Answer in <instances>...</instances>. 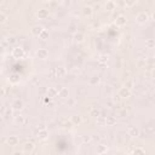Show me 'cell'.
<instances>
[{
	"mask_svg": "<svg viewBox=\"0 0 155 155\" xmlns=\"http://www.w3.org/2000/svg\"><path fill=\"white\" fill-rule=\"evenodd\" d=\"M99 80H101L99 75H92V76L89 79V84H90L91 86H96V85L99 84Z\"/></svg>",
	"mask_w": 155,
	"mask_h": 155,
	"instance_id": "19",
	"label": "cell"
},
{
	"mask_svg": "<svg viewBox=\"0 0 155 155\" xmlns=\"http://www.w3.org/2000/svg\"><path fill=\"white\" fill-rule=\"evenodd\" d=\"M35 55H37V57L39 60H46V58H49V50H46V49H39L35 52Z\"/></svg>",
	"mask_w": 155,
	"mask_h": 155,
	"instance_id": "6",
	"label": "cell"
},
{
	"mask_svg": "<svg viewBox=\"0 0 155 155\" xmlns=\"http://www.w3.org/2000/svg\"><path fill=\"white\" fill-rule=\"evenodd\" d=\"M44 103H45V104H52V97H50V96L45 97V98H44Z\"/></svg>",
	"mask_w": 155,
	"mask_h": 155,
	"instance_id": "36",
	"label": "cell"
},
{
	"mask_svg": "<svg viewBox=\"0 0 155 155\" xmlns=\"http://www.w3.org/2000/svg\"><path fill=\"white\" fill-rule=\"evenodd\" d=\"M92 9H93V11H95V10H99V9H101V5H99V4H96L95 7H92Z\"/></svg>",
	"mask_w": 155,
	"mask_h": 155,
	"instance_id": "40",
	"label": "cell"
},
{
	"mask_svg": "<svg viewBox=\"0 0 155 155\" xmlns=\"http://www.w3.org/2000/svg\"><path fill=\"white\" fill-rule=\"evenodd\" d=\"M132 86H133V81H129L127 84H126V87H129L130 90L132 89Z\"/></svg>",
	"mask_w": 155,
	"mask_h": 155,
	"instance_id": "39",
	"label": "cell"
},
{
	"mask_svg": "<svg viewBox=\"0 0 155 155\" xmlns=\"http://www.w3.org/2000/svg\"><path fill=\"white\" fill-rule=\"evenodd\" d=\"M154 46H155L154 39H147L146 40V47L147 49H154Z\"/></svg>",
	"mask_w": 155,
	"mask_h": 155,
	"instance_id": "26",
	"label": "cell"
},
{
	"mask_svg": "<svg viewBox=\"0 0 155 155\" xmlns=\"http://www.w3.org/2000/svg\"><path fill=\"white\" fill-rule=\"evenodd\" d=\"M38 138L40 141H45L49 138V131L46 129H40L38 131Z\"/></svg>",
	"mask_w": 155,
	"mask_h": 155,
	"instance_id": "10",
	"label": "cell"
},
{
	"mask_svg": "<svg viewBox=\"0 0 155 155\" xmlns=\"http://www.w3.org/2000/svg\"><path fill=\"white\" fill-rule=\"evenodd\" d=\"M127 135L130 137H138L139 136V129L137 127V126H130V127L127 129Z\"/></svg>",
	"mask_w": 155,
	"mask_h": 155,
	"instance_id": "8",
	"label": "cell"
},
{
	"mask_svg": "<svg viewBox=\"0 0 155 155\" xmlns=\"http://www.w3.org/2000/svg\"><path fill=\"white\" fill-rule=\"evenodd\" d=\"M6 142H7V144H9V146H11V147H16V146H18L20 138H18L17 136H10Z\"/></svg>",
	"mask_w": 155,
	"mask_h": 155,
	"instance_id": "13",
	"label": "cell"
},
{
	"mask_svg": "<svg viewBox=\"0 0 155 155\" xmlns=\"http://www.w3.org/2000/svg\"><path fill=\"white\" fill-rule=\"evenodd\" d=\"M118 116L119 118H126L127 116V110H126V109H120V110L118 112Z\"/></svg>",
	"mask_w": 155,
	"mask_h": 155,
	"instance_id": "29",
	"label": "cell"
},
{
	"mask_svg": "<svg viewBox=\"0 0 155 155\" xmlns=\"http://www.w3.org/2000/svg\"><path fill=\"white\" fill-rule=\"evenodd\" d=\"M112 101L114 102V103H120V102H121L123 101V98H121V97H120L118 93L116 95H114L113 96V98H112Z\"/></svg>",
	"mask_w": 155,
	"mask_h": 155,
	"instance_id": "33",
	"label": "cell"
},
{
	"mask_svg": "<svg viewBox=\"0 0 155 155\" xmlns=\"http://www.w3.org/2000/svg\"><path fill=\"white\" fill-rule=\"evenodd\" d=\"M70 123L73 124V126H79L80 124L83 123V118L80 116V115H73L72 118H70Z\"/></svg>",
	"mask_w": 155,
	"mask_h": 155,
	"instance_id": "16",
	"label": "cell"
},
{
	"mask_svg": "<svg viewBox=\"0 0 155 155\" xmlns=\"http://www.w3.org/2000/svg\"><path fill=\"white\" fill-rule=\"evenodd\" d=\"M34 148H35V146H34V143L32 142H26L23 144V152L24 153H32L34 150Z\"/></svg>",
	"mask_w": 155,
	"mask_h": 155,
	"instance_id": "15",
	"label": "cell"
},
{
	"mask_svg": "<svg viewBox=\"0 0 155 155\" xmlns=\"http://www.w3.org/2000/svg\"><path fill=\"white\" fill-rule=\"evenodd\" d=\"M23 108H24V102L20 98H16L11 102V109L15 112H21Z\"/></svg>",
	"mask_w": 155,
	"mask_h": 155,
	"instance_id": "2",
	"label": "cell"
},
{
	"mask_svg": "<svg viewBox=\"0 0 155 155\" xmlns=\"http://www.w3.org/2000/svg\"><path fill=\"white\" fill-rule=\"evenodd\" d=\"M96 123H97V125H98V126H101V127L106 126V116L103 115V114H101L98 118H96Z\"/></svg>",
	"mask_w": 155,
	"mask_h": 155,
	"instance_id": "23",
	"label": "cell"
},
{
	"mask_svg": "<svg viewBox=\"0 0 155 155\" xmlns=\"http://www.w3.org/2000/svg\"><path fill=\"white\" fill-rule=\"evenodd\" d=\"M118 95L121 97L123 99L125 98H129V97L131 96V90L129 87H126V86H123V87H120L119 91H118Z\"/></svg>",
	"mask_w": 155,
	"mask_h": 155,
	"instance_id": "4",
	"label": "cell"
},
{
	"mask_svg": "<svg viewBox=\"0 0 155 155\" xmlns=\"http://www.w3.org/2000/svg\"><path fill=\"white\" fill-rule=\"evenodd\" d=\"M91 141H92V138H91V136H89V135L83 136V143H90Z\"/></svg>",
	"mask_w": 155,
	"mask_h": 155,
	"instance_id": "35",
	"label": "cell"
},
{
	"mask_svg": "<svg viewBox=\"0 0 155 155\" xmlns=\"http://www.w3.org/2000/svg\"><path fill=\"white\" fill-rule=\"evenodd\" d=\"M104 7H106L107 11L112 12V11H114V10L116 9V4H115V1H114V0H108V1L106 3V5H104Z\"/></svg>",
	"mask_w": 155,
	"mask_h": 155,
	"instance_id": "14",
	"label": "cell"
},
{
	"mask_svg": "<svg viewBox=\"0 0 155 155\" xmlns=\"http://www.w3.org/2000/svg\"><path fill=\"white\" fill-rule=\"evenodd\" d=\"M39 39H41V40H47L49 39V32L46 29H44L41 33H40V35L38 37Z\"/></svg>",
	"mask_w": 155,
	"mask_h": 155,
	"instance_id": "27",
	"label": "cell"
},
{
	"mask_svg": "<svg viewBox=\"0 0 155 155\" xmlns=\"http://www.w3.org/2000/svg\"><path fill=\"white\" fill-rule=\"evenodd\" d=\"M57 93H58V90H57L56 87H49L47 89V96L50 97H57Z\"/></svg>",
	"mask_w": 155,
	"mask_h": 155,
	"instance_id": "25",
	"label": "cell"
},
{
	"mask_svg": "<svg viewBox=\"0 0 155 155\" xmlns=\"http://www.w3.org/2000/svg\"><path fill=\"white\" fill-rule=\"evenodd\" d=\"M5 95H6V91H5L4 87H1L0 86V98H3V97H5Z\"/></svg>",
	"mask_w": 155,
	"mask_h": 155,
	"instance_id": "38",
	"label": "cell"
},
{
	"mask_svg": "<svg viewBox=\"0 0 155 155\" xmlns=\"http://www.w3.org/2000/svg\"><path fill=\"white\" fill-rule=\"evenodd\" d=\"M149 21V14L146 12V11H141V12L137 14L136 16V22L139 24H144Z\"/></svg>",
	"mask_w": 155,
	"mask_h": 155,
	"instance_id": "1",
	"label": "cell"
},
{
	"mask_svg": "<svg viewBox=\"0 0 155 155\" xmlns=\"http://www.w3.org/2000/svg\"><path fill=\"white\" fill-rule=\"evenodd\" d=\"M108 60H109V57H108L107 55H101V56H99V58H98V62L102 63V64H104V63L108 62Z\"/></svg>",
	"mask_w": 155,
	"mask_h": 155,
	"instance_id": "28",
	"label": "cell"
},
{
	"mask_svg": "<svg viewBox=\"0 0 155 155\" xmlns=\"http://www.w3.org/2000/svg\"><path fill=\"white\" fill-rule=\"evenodd\" d=\"M43 30H44V27H41V26H34L30 29V32H32V34L34 37H39L40 33H41Z\"/></svg>",
	"mask_w": 155,
	"mask_h": 155,
	"instance_id": "17",
	"label": "cell"
},
{
	"mask_svg": "<svg viewBox=\"0 0 155 155\" xmlns=\"http://www.w3.org/2000/svg\"><path fill=\"white\" fill-rule=\"evenodd\" d=\"M116 124V116H106V126H114Z\"/></svg>",
	"mask_w": 155,
	"mask_h": 155,
	"instance_id": "21",
	"label": "cell"
},
{
	"mask_svg": "<svg viewBox=\"0 0 155 155\" xmlns=\"http://www.w3.org/2000/svg\"><path fill=\"white\" fill-rule=\"evenodd\" d=\"M46 1H53V0H46Z\"/></svg>",
	"mask_w": 155,
	"mask_h": 155,
	"instance_id": "42",
	"label": "cell"
},
{
	"mask_svg": "<svg viewBox=\"0 0 155 155\" xmlns=\"http://www.w3.org/2000/svg\"><path fill=\"white\" fill-rule=\"evenodd\" d=\"M12 57H14V58H17V60L23 58V57H24V49L21 47V46L14 47L12 49Z\"/></svg>",
	"mask_w": 155,
	"mask_h": 155,
	"instance_id": "3",
	"label": "cell"
},
{
	"mask_svg": "<svg viewBox=\"0 0 155 155\" xmlns=\"http://www.w3.org/2000/svg\"><path fill=\"white\" fill-rule=\"evenodd\" d=\"M126 23H127V18H126V16L119 15L116 17V20H115V26L116 27H124V26H126Z\"/></svg>",
	"mask_w": 155,
	"mask_h": 155,
	"instance_id": "7",
	"label": "cell"
},
{
	"mask_svg": "<svg viewBox=\"0 0 155 155\" xmlns=\"http://www.w3.org/2000/svg\"><path fill=\"white\" fill-rule=\"evenodd\" d=\"M74 40H75L76 43H84V40H85V34L81 33V32L75 33V35H74Z\"/></svg>",
	"mask_w": 155,
	"mask_h": 155,
	"instance_id": "22",
	"label": "cell"
},
{
	"mask_svg": "<svg viewBox=\"0 0 155 155\" xmlns=\"http://www.w3.org/2000/svg\"><path fill=\"white\" fill-rule=\"evenodd\" d=\"M57 96L60 97V98L62 99H67L68 97H69V89L67 87H61L58 90V93H57Z\"/></svg>",
	"mask_w": 155,
	"mask_h": 155,
	"instance_id": "9",
	"label": "cell"
},
{
	"mask_svg": "<svg viewBox=\"0 0 155 155\" xmlns=\"http://www.w3.org/2000/svg\"><path fill=\"white\" fill-rule=\"evenodd\" d=\"M96 152H97V154H106L108 152V148L104 144H99V146H97Z\"/></svg>",
	"mask_w": 155,
	"mask_h": 155,
	"instance_id": "24",
	"label": "cell"
},
{
	"mask_svg": "<svg viewBox=\"0 0 155 155\" xmlns=\"http://www.w3.org/2000/svg\"><path fill=\"white\" fill-rule=\"evenodd\" d=\"M15 121H16V124L22 126V125L27 124V116L26 115H17V116H15Z\"/></svg>",
	"mask_w": 155,
	"mask_h": 155,
	"instance_id": "18",
	"label": "cell"
},
{
	"mask_svg": "<svg viewBox=\"0 0 155 155\" xmlns=\"http://www.w3.org/2000/svg\"><path fill=\"white\" fill-rule=\"evenodd\" d=\"M50 16V11L47 9H40L37 12V17L39 20H46Z\"/></svg>",
	"mask_w": 155,
	"mask_h": 155,
	"instance_id": "5",
	"label": "cell"
},
{
	"mask_svg": "<svg viewBox=\"0 0 155 155\" xmlns=\"http://www.w3.org/2000/svg\"><path fill=\"white\" fill-rule=\"evenodd\" d=\"M66 75V68L60 67V68H56V72H55V76L56 78H63Z\"/></svg>",
	"mask_w": 155,
	"mask_h": 155,
	"instance_id": "20",
	"label": "cell"
},
{
	"mask_svg": "<svg viewBox=\"0 0 155 155\" xmlns=\"http://www.w3.org/2000/svg\"><path fill=\"white\" fill-rule=\"evenodd\" d=\"M12 109H7V110L6 112H5V118H6V119H9V118H11V116H12Z\"/></svg>",
	"mask_w": 155,
	"mask_h": 155,
	"instance_id": "37",
	"label": "cell"
},
{
	"mask_svg": "<svg viewBox=\"0 0 155 155\" xmlns=\"http://www.w3.org/2000/svg\"><path fill=\"white\" fill-rule=\"evenodd\" d=\"M132 153L133 154H146V150L144 149H142V148H136V149H133V150H132Z\"/></svg>",
	"mask_w": 155,
	"mask_h": 155,
	"instance_id": "34",
	"label": "cell"
},
{
	"mask_svg": "<svg viewBox=\"0 0 155 155\" xmlns=\"http://www.w3.org/2000/svg\"><path fill=\"white\" fill-rule=\"evenodd\" d=\"M136 1H137V0H125V5L127 7H132L136 4Z\"/></svg>",
	"mask_w": 155,
	"mask_h": 155,
	"instance_id": "31",
	"label": "cell"
},
{
	"mask_svg": "<svg viewBox=\"0 0 155 155\" xmlns=\"http://www.w3.org/2000/svg\"><path fill=\"white\" fill-rule=\"evenodd\" d=\"M6 20H7L6 15H5L4 12H0V24H4L5 22H6Z\"/></svg>",
	"mask_w": 155,
	"mask_h": 155,
	"instance_id": "32",
	"label": "cell"
},
{
	"mask_svg": "<svg viewBox=\"0 0 155 155\" xmlns=\"http://www.w3.org/2000/svg\"><path fill=\"white\" fill-rule=\"evenodd\" d=\"M3 3H4V0H0V5H1Z\"/></svg>",
	"mask_w": 155,
	"mask_h": 155,
	"instance_id": "41",
	"label": "cell"
},
{
	"mask_svg": "<svg viewBox=\"0 0 155 155\" xmlns=\"http://www.w3.org/2000/svg\"><path fill=\"white\" fill-rule=\"evenodd\" d=\"M81 12L84 15V17H87V18H90V17H92L93 15V9L91 6H84L81 9Z\"/></svg>",
	"mask_w": 155,
	"mask_h": 155,
	"instance_id": "12",
	"label": "cell"
},
{
	"mask_svg": "<svg viewBox=\"0 0 155 155\" xmlns=\"http://www.w3.org/2000/svg\"><path fill=\"white\" fill-rule=\"evenodd\" d=\"M102 114V112L99 110L98 108H96V107H92L89 110V115H90V118H92V119H96V118H98L99 115Z\"/></svg>",
	"mask_w": 155,
	"mask_h": 155,
	"instance_id": "11",
	"label": "cell"
},
{
	"mask_svg": "<svg viewBox=\"0 0 155 155\" xmlns=\"http://www.w3.org/2000/svg\"><path fill=\"white\" fill-rule=\"evenodd\" d=\"M75 103H76V101L74 99V98H72V97H68V98H67L68 107H74V106H75Z\"/></svg>",
	"mask_w": 155,
	"mask_h": 155,
	"instance_id": "30",
	"label": "cell"
}]
</instances>
